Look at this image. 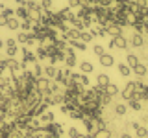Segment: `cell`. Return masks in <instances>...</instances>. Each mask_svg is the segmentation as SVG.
I'll use <instances>...</instances> for the list:
<instances>
[{
	"label": "cell",
	"instance_id": "37",
	"mask_svg": "<svg viewBox=\"0 0 148 138\" xmlns=\"http://www.w3.org/2000/svg\"><path fill=\"white\" fill-rule=\"evenodd\" d=\"M18 52V46H11V48H6V55L8 57H15Z\"/></svg>",
	"mask_w": 148,
	"mask_h": 138
},
{
	"label": "cell",
	"instance_id": "34",
	"mask_svg": "<svg viewBox=\"0 0 148 138\" xmlns=\"http://www.w3.org/2000/svg\"><path fill=\"white\" fill-rule=\"evenodd\" d=\"M39 6H41V9H43V11H50L54 4H52V0H41Z\"/></svg>",
	"mask_w": 148,
	"mask_h": 138
},
{
	"label": "cell",
	"instance_id": "9",
	"mask_svg": "<svg viewBox=\"0 0 148 138\" xmlns=\"http://www.w3.org/2000/svg\"><path fill=\"white\" fill-rule=\"evenodd\" d=\"M95 37H96V33H95V30H92V28L80 31V41H82V43H85V44H87V43H91Z\"/></svg>",
	"mask_w": 148,
	"mask_h": 138
},
{
	"label": "cell",
	"instance_id": "4",
	"mask_svg": "<svg viewBox=\"0 0 148 138\" xmlns=\"http://www.w3.org/2000/svg\"><path fill=\"white\" fill-rule=\"evenodd\" d=\"M145 44H146V39L143 33H135L133 31V35L128 39V46H132V48H143Z\"/></svg>",
	"mask_w": 148,
	"mask_h": 138
},
{
	"label": "cell",
	"instance_id": "35",
	"mask_svg": "<svg viewBox=\"0 0 148 138\" xmlns=\"http://www.w3.org/2000/svg\"><path fill=\"white\" fill-rule=\"evenodd\" d=\"M135 135H137V138H146L148 136V127H139L137 131H135Z\"/></svg>",
	"mask_w": 148,
	"mask_h": 138
},
{
	"label": "cell",
	"instance_id": "47",
	"mask_svg": "<svg viewBox=\"0 0 148 138\" xmlns=\"http://www.w3.org/2000/svg\"><path fill=\"white\" fill-rule=\"evenodd\" d=\"M76 138H89V136H87V135H85V133H80V135H78Z\"/></svg>",
	"mask_w": 148,
	"mask_h": 138
},
{
	"label": "cell",
	"instance_id": "51",
	"mask_svg": "<svg viewBox=\"0 0 148 138\" xmlns=\"http://www.w3.org/2000/svg\"><path fill=\"white\" fill-rule=\"evenodd\" d=\"M0 61H2V55H0Z\"/></svg>",
	"mask_w": 148,
	"mask_h": 138
},
{
	"label": "cell",
	"instance_id": "27",
	"mask_svg": "<svg viewBox=\"0 0 148 138\" xmlns=\"http://www.w3.org/2000/svg\"><path fill=\"white\" fill-rule=\"evenodd\" d=\"M92 68H95V66H92L91 61H82V63H80V70H82V74H91Z\"/></svg>",
	"mask_w": 148,
	"mask_h": 138
},
{
	"label": "cell",
	"instance_id": "6",
	"mask_svg": "<svg viewBox=\"0 0 148 138\" xmlns=\"http://www.w3.org/2000/svg\"><path fill=\"white\" fill-rule=\"evenodd\" d=\"M133 94H135V85H133V81H128L126 87H124L122 92H120V96H122L124 101H130L133 98Z\"/></svg>",
	"mask_w": 148,
	"mask_h": 138
},
{
	"label": "cell",
	"instance_id": "15",
	"mask_svg": "<svg viewBox=\"0 0 148 138\" xmlns=\"http://www.w3.org/2000/svg\"><path fill=\"white\" fill-rule=\"evenodd\" d=\"M109 83L111 81H109V76H108V74H98V76H96V85L102 87V89H106Z\"/></svg>",
	"mask_w": 148,
	"mask_h": 138
},
{
	"label": "cell",
	"instance_id": "11",
	"mask_svg": "<svg viewBox=\"0 0 148 138\" xmlns=\"http://www.w3.org/2000/svg\"><path fill=\"white\" fill-rule=\"evenodd\" d=\"M56 74H58V66H56V64H46V66L43 68V76L46 77V79H54Z\"/></svg>",
	"mask_w": 148,
	"mask_h": 138
},
{
	"label": "cell",
	"instance_id": "19",
	"mask_svg": "<svg viewBox=\"0 0 148 138\" xmlns=\"http://www.w3.org/2000/svg\"><path fill=\"white\" fill-rule=\"evenodd\" d=\"M0 15H4L6 18H13L15 17V9L6 7V4H0Z\"/></svg>",
	"mask_w": 148,
	"mask_h": 138
},
{
	"label": "cell",
	"instance_id": "24",
	"mask_svg": "<svg viewBox=\"0 0 148 138\" xmlns=\"http://www.w3.org/2000/svg\"><path fill=\"white\" fill-rule=\"evenodd\" d=\"M91 138H113V135H111L109 129H100V131H96Z\"/></svg>",
	"mask_w": 148,
	"mask_h": 138
},
{
	"label": "cell",
	"instance_id": "7",
	"mask_svg": "<svg viewBox=\"0 0 148 138\" xmlns=\"http://www.w3.org/2000/svg\"><path fill=\"white\" fill-rule=\"evenodd\" d=\"M8 70L15 76L17 72H22L24 68H22V61H17L15 57H8Z\"/></svg>",
	"mask_w": 148,
	"mask_h": 138
},
{
	"label": "cell",
	"instance_id": "52",
	"mask_svg": "<svg viewBox=\"0 0 148 138\" xmlns=\"http://www.w3.org/2000/svg\"><path fill=\"white\" fill-rule=\"evenodd\" d=\"M4 2H8V0H4Z\"/></svg>",
	"mask_w": 148,
	"mask_h": 138
},
{
	"label": "cell",
	"instance_id": "33",
	"mask_svg": "<svg viewBox=\"0 0 148 138\" xmlns=\"http://www.w3.org/2000/svg\"><path fill=\"white\" fill-rule=\"evenodd\" d=\"M95 7H109L113 4V0H95Z\"/></svg>",
	"mask_w": 148,
	"mask_h": 138
},
{
	"label": "cell",
	"instance_id": "31",
	"mask_svg": "<svg viewBox=\"0 0 148 138\" xmlns=\"http://www.w3.org/2000/svg\"><path fill=\"white\" fill-rule=\"evenodd\" d=\"M24 7L28 9V11H39V9H41V6H39V2H37V0H28Z\"/></svg>",
	"mask_w": 148,
	"mask_h": 138
},
{
	"label": "cell",
	"instance_id": "23",
	"mask_svg": "<svg viewBox=\"0 0 148 138\" xmlns=\"http://www.w3.org/2000/svg\"><path fill=\"white\" fill-rule=\"evenodd\" d=\"M15 17L18 18V20H24V18H28V9L24 6H18L15 9Z\"/></svg>",
	"mask_w": 148,
	"mask_h": 138
},
{
	"label": "cell",
	"instance_id": "30",
	"mask_svg": "<svg viewBox=\"0 0 148 138\" xmlns=\"http://www.w3.org/2000/svg\"><path fill=\"white\" fill-rule=\"evenodd\" d=\"M32 28H34V24H32L30 18H24V20H21V31H26V33H30Z\"/></svg>",
	"mask_w": 148,
	"mask_h": 138
},
{
	"label": "cell",
	"instance_id": "26",
	"mask_svg": "<svg viewBox=\"0 0 148 138\" xmlns=\"http://www.w3.org/2000/svg\"><path fill=\"white\" fill-rule=\"evenodd\" d=\"M69 46H71V48H74V50H80V52H85V50H87V44L82 43V41H71V43H69Z\"/></svg>",
	"mask_w": 148,
	"mask_h": 138
},
{
	"label": "cell",
	"instance_id": "45",
	"mask_svg": "<svg viewBox=\"0 0 148 138\" xmlns=\"http://www.w3.org/2000/svg\"><path fill=\"white\" fill-rule=\"evenodd\" d=\"M26 2H28V0H15L17 6H26Z\"/></svg>",
	"mask_w": 148,
	"mask_h": 138
},
{
	"label": "cell",
	"instance_id": "16",
	"mask_svg": "<svg viewBox=\"0 0 148 138\" xmlns=\"http://www.w3.org/2000/svg\"><path fill=\"white\" fill-rule=\"evenodd\" d=\"M59 15H61V17H63V20H65V22H71V20H72V18H74V17H76V15H74V13H72V9H71V7H69V6H67V7H63V9H61V11H59Z\"/></svg>",
	"mask_w": 148,
	"mask_h": 138
},
{
	"label": "cell",
	"instance_id": "42",
	"mask_svg": "<svg viewBox=\"0 0 148 138\" xmlns=\"http://www.w3.org/2000/svg\"><path fill=\"white\" fill-rule=\"evenodd\" d=\"M82 2H83V0H69V7H71V9L80 7V6H82Z\"/></svg>",
	"mask_w": 148,
	"mask_h": 138
},
{
	"label": "cell",
	"instance_id": "2",
	"mask_svg": "<svg viewBox=\"0 0 148 138\" xmlns=\"http://www.w3.org/2000/svg\"><path fill=\"white\" fill-rule=\"evenodd\" d=\"M109 48L111 50H128V39L124 35H119V37H113L109 43Z\"/></svg>",
	"mask_w": 148,
	"mask_h": 138
},
{
	"label": "cell",
	"instance_id": "12",
	"mask_svg": "<svg viewBox=\"0 0 148 138\" xmlns=\"http://www.w3.org/2000/svg\"><path fill=\"white\" fill-rule=\"evenodd\" d=\"M98 59H100V64L104 68H109V66H113V64H115V57L111 53H104V55H100Z\"/></svg>",
	"mask_w": 148,
	"mask_h": 138
},
{
	"label": "cell",
	"instance_id": "29",
	"mask_svg": "<svg viewBox=\"0 0 148 138\" xmlns=\"http://www.w3.org/2000/svg\"><path fill=\"white\" fill-rule=\"evenodd\" d=\"M128 109H132V110H135V112H139V110L143 109V101H139V99H130V101H128Z\"/></svg>",
	"mask_w": 148,
	"mask_h": 138
},
{
	"label": "cell",
	"instance_id": "18",
	"mask_svg": "<svg viewBox=\"0 0 148 138\" xmlns=\"http://www.w3.org/2000/svg\"><path fill=\"white\" fill-rule=\"evenodd\" d=\"M119 74L122 77H130L132 76V68H130L126 63H119Z\"/></svg>",
	"mask_w": 148,
	"mask_h": 138
},
{
	"label": "cell",
	"instance_id": "49",
	"mask_svg": "<svg viewBox=\"0 0 148 138\" xmlns=\"http://www.w3.org/2000/svg\"><path fill=\"white\" fill-rule=\"evenodd\" d=\"M85 2H89V4H92V2H95V0H85Z\"/></svg>",
	"mask_w": 148,
	"mask_h": 138
},
{
	"label": "cell",
	"instance_id": "8",
	"mask_svg": "<svg viewBox=\"0 0 148 138\" xmlns=\"http://www.w3.org/2000/svg\"><path fill=\"white\" fill-rule=\"evenodd\" d=\"M132 72L135 74V76L139 77V79H141V77H145L146 74H148V66L145 63H137L135 66H132Z\"/></svg>",
	"mask_w": 148,
	"mask_h": 138
},
{
	"label": "cell",
	"instance_id": "44",
	"mask_svg": "<svg viewBox=\"0 0 148 138\" xmlns=\"http://www.w3.org/2000/svg\"><path fill=\"white\" fill-rule=\"evenodd\" d=\"M6 24H8V18L4 15H0V28H6Z\"/></svg>",
	"mask_w": 148,
	"mask_h": 138
},
{
	"label": "cell",
	"instance_id": "28",
	"mask_svg": "<svg viewBox=\"0 0 148 138\" xmlns=\"http://www.w3.org/2000/svg\"><path fill=\"white\" fill-rule=\"evenodd\" d=\"M71 28H74V30H78V31H83V30H85L82 18H78V17H74L72 20H71Z\"/></svg>",
	"mask_w": 148,
	"mask_h": 138
},
{
	"label": "cell",
	"instance_id": "14",
	"mask_svg": "<svg viewBox=\"0 0 148 138\" xmlns=\"http://www.w3.org/2000/svg\"><path fill=\"white\" fill-rule=\"evenodd\" d=\"M39 120H41V123H43V125H46V123H52L54 120H56V114L52 112V110H45V112L39 116Z\"/></svg>",
	"mask_w": 148,
	"mask_h": 138
},
{
	"label": "cell",
	"instance_id": "48",
	"mask_svg": "<svg viewBox=\"0 0 148 138\" xmlns=\"http://www.w3.org/2000/svg\"><path fill=\"white\" fill-rule=\"evenodd\" d=\"M2 48H4V41L0 39V50H2Z\"/></svg>",
	"mask_w": 148,
	"mask_h": 138
},
{
	"label": "cell",
	"instance_id": "41",
	"mask_svg": "<svg viewBox=\"0 0 148 138\" xmlns=\"http://www.w3.org/2000/svg\"><path fill=\"white\" fill-rule=\"evenodd\" d=\"M67 133H69V138H76L78 135H80V131H78L76 127H69V131H67Z\"/></svg>",
	"mask_w": 148,
	"mask_h": 138
},
{
	"label": "cell",
	"instance_id": "38",
	"mask_svg": "<svg viewBox=\"0 0 148 138\" xmlns=\"http://www.w3.org/2000/svg\"><path fill=\"white\" fill-rule=\"evenodd\" d=\"M17 41H18V43H22V44H26V41H28V33H26V31H18Z\"/></svg>",
	"mask_w": 148,
	"mask_h": 138
},
{
	"label": "cell",
	"instance_id": "32",
	"mask_svg": "<svg viewBox=\"0 0 148 138\" xmlns=\"http://www.w3.org/2000/svg\"><path fill=\"white\" fill-rule=\"evenodd\" d=\"M35 57H37V61H39V59H48V57H46L45 44H39V48H37V52H35Z\"/></svg>",
	"mask_w": 148,
	"mask_h": 138
},
{
	"label": "cell",
	"instance_id": "40",
	"mask_svg": "<svg viewBox=\"0 0 148 138\" xmlns=\"http://www.w3.org/2000/svg\"><path fill=\"white\" fill-rule=\"evenodd\" d=\"M11 46H17V41L13 37H9L8 41H4V48H11Z\"/></svg>",
	"mask_w": 148,
	"mask_h": 138
},
{
	"label": "cell",
	"instance_id": "13",
	"mask_svg": "<svg viewBox=\"0 0 148 138\" xmlns=\"http://www.w3.org/2000/svg\"><path fill=\"white\" fill-rule=\"evenodd\" d=\"M106 31H108V35H111V37L124 35V33H122V31H124V28H120V26H115V24H109V26H106Z\"/></svg>",
	"mask_w": 148,
	"mask_h": 138
},
{
	"label": "cell",
	"instance_id": "50",
	"mask_svg": "<svg viewBox=\"0 0 148 138\" xmlns=\"http://www.w3.org/2000/svg\"><path fill=\"white\" fill-rule=\"evenodd\" d=\"M113 2H124V0H113Z\"/></svg>",
	"mask_w": 148,
	"mask_h": 138
},
{
	"label": "cell",
	"instance_id": "1",
	"mask_svg": "<svg viewBox=\"0 0 148 138\" xmlns=\"http://www.w3.org/2000/svg\"><path fill=\"white\" fill-rule=\"evenodd\" d=\"M71 77H72V72H71V68H58V74H56V77L54 79L59 83L61 87H67L69 85V81H71Z\"/></svg>",
	"mask_w": 148,
	"mask_h": 138
},
{
	"label": "cell",
	"instance_id": "25",
	"mask_svg": "<svg viewBox=\"0 0 148 138\" xmlns=\"http://www.w3.org/2000/svg\"><path fill=\"white\" fill-rule=\"evenodd\" d=\"M32 76H34V77H43V66H41V64L39 63H34V64H32Z\"/></svg>",
	"mask_w": 148,
	"mask_h": 138
},
{
	"label": "cell",
	"instance_id": "20",
	"mask_svg": "<svg viewBox=\"0 0 148 138\" xmlns=\"http://www.w3.org/2000/svg\"><path fill=\"white\" fill-rule=\"evenodd\" d=\"M137 63H141V61H139V55L132 53V52H128V55H126V64H128L130 68H132V66H135Z\"/></svg>",
	"mask_w": 148,
	"mask_h": 138
},
{
	"label": "cell",
	"instance_id": "5",
	"mask_svg": "<svg viewBox=\"0 0 148 138\" xmlns=\"http://www.w3.org/2000/svg\"><path fill=\"white\" fill-rule=\"evenodd\" d=\"M21 52H22V64H24V68L28 66V64H34L37 63V57H35V53L32 52L28 46H24V48H21Z\"/></svg>",
	"mask_w": 148,
	"mask_h": 138
},
{
	"label": "cell",
	"instance_id": "39",
	"mask_svg": "<svg viewBox=\"0 0 148 138\" xmlns=\"http://www.w3.org/2000/svg\"><path fill=\"white\" fill-rule=\"evenodd\" d=\"M95 33H96V37H106V35H108V31H106L104 26H98V28H95Z\"/></svg>",
	"mask_w": 148,
	"mask_h": 138
},
{
	"label": "cell",
	"instance_id": "10",
	"mask_svg": "<svg viewBox=\"0 0 148 138\" xmlns=\"http://www.w3.org/2000/svg\"><path fill=\"white\" fill-rule=\"evenodd\" d=\"M72 79L80 87H85V89L89 87V77H87V74H72Z\"/></svg>",
	"mask_w": 148,
	"mask_h": 138
},
{
	"label": "cell",
	"instance_id": "36",
	"mask_svg": "<svg viewBox=\"0 0 148 138\" xmlns=\"http://www.w3.org/2000/svg\"><path fill=\"white\" fill-rule=\"evenodd\" d=\"M92 53H95V55H98V57H100V55H104V53H106L104 46H100V44H95V46H92Z\"/></svg>",
	"mask_w": 148,
	"mask_h": 138
},
{
	"label": "cell",
	"instance_id": "46",
	"mask_svg": "<svg viewBox=\"0 0 148 138\" xmlns=\"http://www.w3.org/2000/svg\"><path fill=\"white\" fill-rule=\"evenodd\" d=\"M120 138H133V136L130 135V133H122V135H120Z\"/></svg>",
	"mask_w": 148,
	"mask_h": 138
},
{
	"label": "cell",
	"instance_id": "43",
	"mask_svg": "<svg viewBox=\"0 0 148 138\" xmlns=\"http://www.w3.org/2000/svg\"><path fill=\"white\" fill-rule=\"evenodd\" d=\"M35 43H37L35 35H34V33H28V41H26V44H28V46H34Z\"/></svg>",
	"mask_w": 148,
	"mask_h": 138
},
{
	"label": "cell",
	"instance_id": "22",
	"mask_svg": "<svg viewBox=\"0 0 148 138\" xmlns=\"http://www.w3.org/2000/svg\"><path fill=\"white\" fill-rule=\"evenodd\" d=\"M113 112L117 114V116H124V114L128 112V105L126 103H117V105H115V109H113Z\"/></svg>",
	"mask_w": 148,
	"mask_h": 138
},
{
	"label": "cell",
	"instance_id": "17",
	"mask_svg": "<svg viewBox=\"0 0 148 138\" xmlns=\"http://www.w3.org/2000/svg\"><path fill=\"white\" fill-rule=\"evenodd\" d=\"M8 30H11V31H15V30H21V20H18L17 17H13V18H8V24H6Z\"/></svg>",
	"mask_w": 148,
	"mask_h": 138
},
{
	"label": "cell",
	"instance_id": "21",
	"mask_svg": "<svg viewBox=\"0 0 148 138\" xmlns=\"http://www.w3.org/2000/svg\"><path fill=\"white\" fill-rule=\"evenodd\" d=\"M104 92H106L108 96H111V98H115V96L119 94V87L115 85V83H109V85H108V87L104 89Z\"/></svg>",
	"mask_w": 148,
	"mask_h": 138
},
{
	"label": "cell",
	"instance_id": "3",
	"mask_svg": "<svg viewBox=\"0 0 148 138\" xmlns=\"http://www.w3.org/2000/svg\"><path fill=\"white\" fill-rule=\"evenodd\" d=\"M43 131L46 133V135H54V136H61L63 135V131H65V129H63V125H61V123H56V122H52V123H46V125L43 127Z\"/></svg>",
	"mask_w": 148,
	"mask_h": 138
}]
</instances>
